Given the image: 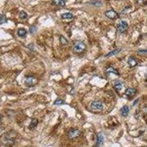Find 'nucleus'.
Returning a JSON list of instances; mask_svg holds the SVG:
<instances>
[{"label": "nucleus", "mask_w": 147, "mask_h": 147, "mask_svg": "<svg viewBox=\"0 0 147 147\" xmlns=\"http://www.w3.org/2000/svg\"><path fill=\"white\" fill-rule=\"evenodd\" d=\"M86 49L85 44L82 42V41H76L74 44V47H73V52L77 54L82 53L85 51Z\"/></svg>", "instance_id": "1"}, {"label": "nucleus", "mask_w": 147, "mask_h": 147, "mask_svg": "<svg viewBox=\"0 0 147 147\" xmlns=\"http://www.w3.org/2000/svg\"><path fill=\"white\" fill-rule=\"evenodd\" d=\"M138 2L139 4H141V3L143 2V0H138Z\"/></svg>", "instance_id": "24"}, {"label": "nucleus", "mask_w": 147, "mask_h": 147, "mask_svg": "<svg viewBox=\"0 0 147 147\" xmlns=\"http://www.w3.org/2000/svg\"><path fill=\"white\" fill-rule=\"evenodd\" d=\"M61 18L63 19H71L73 18V15L71 13H65L62 14Z\"/></svg>", "instance_id": "15"}, {"label": "nucleus", "mask_w": 147, "mask_h": 147, "mask_svg": "<svg viewBox=\"0 0 147 147\" xmlns=\"http://www.w3.org/2000/svg\"><path fill=\"white\" fill-rule=\"evenodd\" d=\"M38 82V80L33 77H27L25 79V85L27 86H33Z\"/></svg>", "instance_id": "6"}, {"label": "nucleus", "mask_w": 147, "mask_h": 147, "mask_svg": "<svg viewBox=\"0 0 147 147\" xmlns=\"http://www.w3.org/2000/svg\"><path fill=\"white\" fill-rule=\"evenodd\" d=\"M138 99H137L136 101H134V104H133V105H135L137 104V102H138Z\"/></svg>", "instance_id": "25"}, {"label": "nucleus", "mask_w": 147, "mask_h": 147, "mask_svg": "<svg viewBox=\"0 0 147 147\" xmlns=\"http://www.w3.org/2000/svg\"><path fill=\"white\" fill-rule=\"evenodd\" d=\"M136 94V90L134 89V88H132V87H129L125 91V94L128 96H134Z\"/></svg>", "instance_id": "10"}, {"label": "nucleus", "mask_w": 147, "mask_h": 147, "mask_svg": "<svg viewBox=\"0 0 147 147\" xmlns=\"http://www.w3.org/2000/svg\"><path fill=\"white\" fill-rule=\"evenodd\" d=\"M128 29V24L125 21H121L117 25V29L119 33H123Z\"/></svg>", "instance_id": "4"}, {"label": "nucleus", "mask_w": 147, "mask_h": 147, "mask_svg": "<svg viewBox=\"0 0 147 147\" xmlns=\"http://www.w3.org/2000/svg\"><path fill=\"white\" fill-rule=\"evenodd\" d=\"M105 72H106L107 74L113 73L114 74H116V75H118V76H119V75H120V74H119V71H118L115 68H114L112 67V66L108 67V68L105 70Z\"/></svg>", "instance_id": "11"}, {"label": "nucleus", "mask_w": 147, "mask_h": 147, "mask_svg": "<svg viewBox=\"0 0 147 147\" xmlns=\"http://www.w3.org/2000/svg\"><path fill=\"white\" fill-rule=\"evenodd\" d=\"M105 16L107 18L110 19H112V20H115V19H117L119 18V15L118 13L115 10L111 9L110 10H107L105 12Z\"/></svg>", "instance_id": "2"}, {"label": "nucleus", "mask_w": 147, "mask_h": 147, "mask_svg": "<svg viewBox=\"0 0 147 147\" xmlns=\"http://www.w3.org/2000/svg\"><path fill=\"white\" fill-rule=\"evenodd\" d=\"M19 18L21 19H26L27 18V13H25L24 11H21L20 13H19Z\"/></svg>", "instance_id": "19"}, {"label": "nucleus", "mask_w": 147, "mask_h": 147, "mask_svg": "<svg viewBox=\"0 0 147 147\" xmlns=\"http://www.w3.org/2000/svg\"><path fill=\"white\" fill-rule=\"evenodd\" d=\"M17 35L21 38H24L27 35V30L24 28H20L17 31Z\"/></svg>", "instance_id": "12"}, {"label": "nucleus", "mask_w": 147, "mask_h": 147, "mask_svg": "<svg viewBox=\"0 0 147 147\" xmlns=\"http://www.w3.org/2000/svg\"><path fill=\"white\" fill-rule=\"evenodd\" d=\"M122 87H123L122 83H121L120 81H117V82H115V84H114V88L115 89V91H120L122 89Z\"/></svg>", "instance_id": "14"}, {"label": "nucleus", "mask_w": 147, "mask_h": 147, "mask_svg": "<svg viewBox=\"0 0 147 147\" xmlns=\"http://www.w3.org/2000/svg\"><path fill=\"white\" fill-rule=\"evenodd\" d=\"M1 119H2V116H1V115H0V120H1Z\"/></svg>", "instance_id": "27"}, {"label": "nucleus", "mask_w": 147, "mask_h": 147, "mask_svg": "<svg viewBox=\"0 0 147 147\" xmlns=\"http://www.w3.org/2000/svg\"><path fill=\"white\" fill-rule=\"evenodd\" d=\"M128 64L129 65L130 67H135L138 65V62L136 60L132 57H129L128 58Z\"/></svg>", "instance_id": "9"}, {"label": "nucleus", "mask_w": 147, "mask_h": 147, "mask_svg": "<svg viewBox=\"0 0 147 147\" xmlns=\"http://www.w3.org/2000/svg\"><path fill=\"white\" fill-rule=\"evenodd\" d=\"M81 135V131L77 129H71L68 131V137L70 139H74V138H77Z\"/></svg>", "instance_id": "3"}, {"label": "nucleus", "mask_w": 147, "mask_h": 147, "mask_svg": "<svg viewBox=\"0 0 147 147\" xmlns=\"http://www.w3.org/2000/svg\"><path fill=\"white\" fill-rule=\"evenodd\" d=\"M64 103V101L62 100V99H57V100H55V101H54V105H63Z\"/></svg>", "instance_id": "20"}, {"label": "nucleus", "mask_w": 147, "mask_h": 147, "mask_svg": "<svg viewBox=\"0 0 147 147\" xmlns=\"http://www.w3.org/2000/svg\"><path fill=\"white\" fill-rule=\"evenodd\" d=\"M1 135H2V130L0 129V136H1Z\"/></svg>", "instance_id": "26"}, {"label": "nucleus", "mask_w": 147, "mask_h": 147, "mask_svg": "<svg viewBox=\"0 0 147 147\" xmlns=\"http://www.w3.org/2000/svg\"><path fill=\"white\" fill-rule=\"evenodd\" d=\"M102 107H103V105L99 101H94L91 104V108L94 110H101Z\"/></svg>", "instance_id": "5"}, {"label": "nucleus", "mask_w": 147, "mask_h": 147, "mask_svg": "<svg viewBox=\"0 0 147 147\" xmlns=\"http://www.w3.org/2000/svg\"><path fill=\"white\" fill-rule=\"evenodd\" d=\"M103 142H104V136L101 133L98 134L96 137V142L95 144V147H100L102 145Z\"/></svg>", "instance_id": "7"}, {"label": "nucleus", "mask_w": 147, "mask_h": 147, "mask_svg": "<svg viewBox=\"0 0 147 147\" xmlns=\"http://www.w3.org/2000/svg\"><path fill=\"white\" fill-rule=\"evenodd\" d=\"M138 54H147V49H140L138 51Z\"/></svg>", "instance_id": "22"}, {"label": "nucleus", "mask_w": 147, "mask_h": 147, "mask_svg": "<svg viewBox=\"0 0 147 147\" xmlns=\"http://www.w3.org/2000/svg\"><path fill=\"white\" fill-rule=\"evenodd\" d=\"M120 51H121V49H117L113 50L112 52H109L108 54H107L105 55V57H111V56L115 55V54H117L118 53H119Z\"/></svg>", "instance_id": "17"}, {"label": "nucleus", "mask_w": 147, "mask_h": 147, "mask_svg": "<svg viewBox=\"0 0 147 147\" xmlns=\"http://www.w3.org/2000/svg\"><path fill=\"white\" fill-rule=\"evenodd\" d=\"M7 21V19H6V17L5 16H4V15H2V16H0V24H4Z\"/></svg>", "instance_id": "21"}, {"label": "nucleus", "mask_w": 147, "mask_h": 147, "mask_svg": "<svg viewBox=\"0 0 147 147\" xmlns=\"http://www.w3.org/2000/svg\"><path fill=\"white\" fill-rule=\"evenodd\" d=\"M60 41L61 44H63V45H67V44L68 43V41L67 40V39L65 38V37H63L62 35L60 37Z\"/></svg>", "instance_id": "18"}, {"label": "nucleus", "mask_w": 147, "mask_h": 147, "mask_svg": "<svg viewBox=\"0 0 147 147\" xmlns=\"http://www.w3.org/2000/svg\"><path fill=\"white\" fill-rule=\"evenodd\" d=\"M129 107L127 105L123 106L121 109V114L124 117H127L129 114Z\"/></svg>", "instance_id": "8"}, {"label": "nucleus", "mask_w": 147, "mask_h": 147, "mask_svg": "<svg viewBox=\"0 0 147 147\" xmlns=\"http://www.w3.org/2000/svg\"><path fill=\"white\" fill-rule=\"evenodd\" d=\"M29 31H30V33H34L35 31H36V27H30V29H29Z\"/></svg>", "instance_id": "23"}, {"label": "nucleus", "mask_w": 147, "mask_h": 147, "mask_svg": "<svg viewBox=\"0 0 147 147\" xmlns=\"http://www.w3.org/2000/svg\"><path fill=\"white\" fill-rule=\"evenodd\" d=\"M52 2L55 5L60 6V7H64L66 5L65 0H52Z\"/></svg>", "instance_id": "13"}, {"label": "nucleus", "mask_w": 147, "mask_h": 147, "mask_svg": "<svg viewBox=\"0 0 147 147\" xmlns=\"http://www.w3.org/2000/svg\"><path fill=\"white\" fill-rule=\"evenodd\" d=\"M37 124H38V119H33L31 121L30 124H29V128L30 129H33L34 128H35Z\"/></svg>", "instance_id": "16"}]
</instances>
